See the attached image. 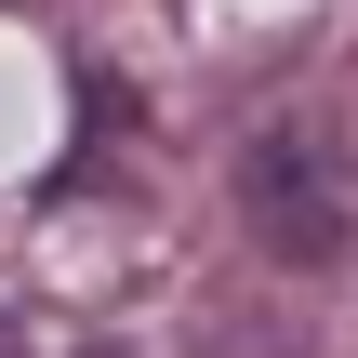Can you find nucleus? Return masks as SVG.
Segmentation results:
<instances>
[{
    "mask_svg": "<svg viewBox=\"0 0 358 358\" xmlns=\"http://www.w3.org/2000/svg\"><path fill=\"white\" fill-rule=\"evenodd\" d=\"M239 213H252V239H266L279 266H345V239H358L345 186H332L319 146H292V133H266V146L239 159Z\"/></svg>",
    "mask_w": 358,
    "mask_h": 358,
    "instance_id": "f257e3e1",
    "label": "nucleus"
},
{
    "mask_svg": "<svg viewBox=\"0 0 358 358\" xmlns=\"http://www.w3.org/2000/svg\"><path fill=\"white\" fill-rule=\"evenodd\" d=\"M0 358H13V319H0Z\"/></svg>",
    "mask_w": 358,
    "mask_h": 358,
    "instance_id": "f03ea898",
    "label": "nucleus"
}]
</instances>
